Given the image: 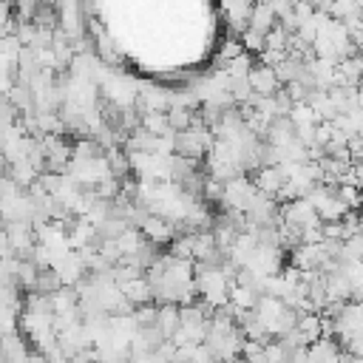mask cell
Here are the masks:
<instances>
[{
    "mask_svg": "<svg viewBox=\"0 0 363 363\" xmlns=\"http://www.w3.org/2000/svg\"><path fill=\"white\" fill-rule=\"evenodd\" d=\"M247 82H250V91H252L255 96H272V94L281 88V82L275 79L272 65H255V68H250Z\"/></svg>",
    "mask_w": 363,
    "mask_h": 363,
    "instance_id": "obj_1",
    "label": "cell"
},
{
    "mask_svg": "<svg viewBox=\"0 0 363 363\" xmlns=\"http://www.w3.org/2000/svg\"><path fill=\"white\" fill-rule=\"evenodd\" d=\"M272 28H275V11H272V6L269 3H255L250 9V31H255V34L264 37Z\"/></svg>",
    "mask_w": 363,
    "mask_h": 363,
    "instance_id": "obj_2",
    "label": "cell"
},
{
    "mask_svg": "<svg viewBox=\"0 0 363 363\" xmlns=\"http://www.w3.org/2000/svg\"><path fill=\"white\" fill-rule=\"evenodd\" d=\"M14 122H17V111H14V105L9 102V96L0 94V128H9V125H14Z\"/></svg>",
    "mask_w": 363,
    "mask_h": 363,
    "instance_id": "obj_3",
    "label": "cell"
},
{
    "mask_svg": "<svg viewBox=\"0 0 363 363\" xmlns=\"http://www.w3.org/2000/svg\"><path fill=\"white\" fill-rule=\"evenodd\" d=\"M241 48H250V51H261V48H264V37L247 28V31H244V45H241Z\"/></svg>",
    "mask_w": 363,
    "mask_h": 363,
    "instance_id": "obj_4",
    "label": "cell"
},
{
    "mask_svg": "<svg viewBox=\"0 0 363 363\" xmlns=\"http://www.w3.org/2000/svg\"><path fill=\"white\" fill-rule=\"evenodd\" d=\"M238 54H244V48H241V43H235V40H230V43L224 45V57H227V60H233V57H238Z\"/></svg>",
    "mask_w": 363,
    "mask_h": 363,
    "instance_id": "obj_5",
    "label": "cell"
}]
</instances>
